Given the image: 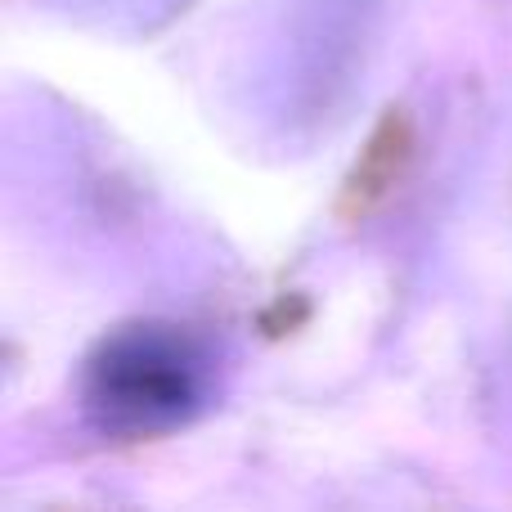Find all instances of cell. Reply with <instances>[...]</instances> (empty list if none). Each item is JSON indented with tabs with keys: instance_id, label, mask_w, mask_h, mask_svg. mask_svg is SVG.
Instances as JSON below:
<instances>
[{
	"instance_id": "6da1fadb",
	"label": "cell",
	"mask_w": 512,
	"mask_h": 512,
	"mask_svg": "<svg viewBox=\"0 0 512 512\" xmlns=\"http://www.w3.org/2000/svg\"><path fill=\"white\" fill-rule=\"evenodd\" d=\"M95 409L122 427L176 423L198 400V360L180 337L135 333L104 351L95 369Z\"/></svg>"
}]
</instances>
